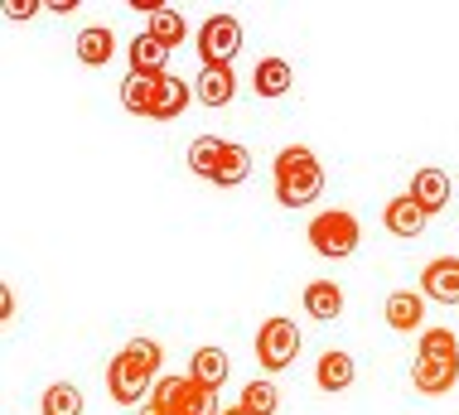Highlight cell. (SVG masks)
Segmentation results:
<instances>
[{"label": "cell", "instance_id": "obj_20", "mask_svg": "<svg viewBox=\"0 0 459 415\" xmlns=\"http://www.w3.org/2000/svg\"><path fill=\"white\" fill-rule=\"evenodd\" d=\"M155 87H160V78H145V73H126V82H121V107H126L131 117H145V121H151Z\"/></svg>", "mask_w": 459, "mask_h": 415}, {"label": "cell", "instance_id": "obj_11", "mask_svg": "<svg viewBox=\"0 0 459 415\" xmlns=\"http://www.w3.org/2000/svg\"><path fill=\"white\" fill-rule=\"evenodd\" d=\"M353 376H358L353 353H339V348L319 353V367H315V386H319V392H349Z\"/></svg>", "mask_w": 459, "mask_h": 415}, {"label": "cell", "instance_id": "obj_8", "mask_svg": "<svg viewBox=\"0 0 459 415\" xmlns=\"http://www.w3.org/2000/svg\"><path fill=\"white\" fill-rule=\"evenodd\" d=\"M411 382H416V392H426V396H445L459 382V358H416Z\"/></svg>", "mask_w": 459, "mask_h": 415}, {"label": "cell", "instance_id": "obj_19", "mask_svg": "<svg viewBox=\"0 0 459 415\" xmlns=\"http://www.w3.org/2000/svg\"><path fill=\"white\" fill-rule=\"evenodd\" d=\"M247 174H252V155H247V145L228 141V145H222V160H218L213 184H218V188H238V184H247Z\"/></svg>", "mask_w": 459, "mask_h": 415}, {"label": "cell", "instance_id": "obj_21", "mask_svg": "<svg viewBox=\"0 0 459 415\" xmlns=\"http://www.w3.org/2000/svg\"><path fill=\"white\" fill-rule=\"evenodd\" d=\"M145 34H151V39H160V44L169 48V54H175V48L184 44V15H179L175 5H160L155 15L145 20Z\"/></svg>", "mask_w": 459, "mask_h": 415}, {"label": "cell", "instance_id": "obj_1", "mask_svg": "<svg viewBox=\"0 0 459 415\" xmlns=\"http://www.w3.org/2000/svg\"><path fill=\"white\" fill-rule=\"evenodd\" d=\"M271 174H276V203H285V208H305L325 194V165L305 145H285L271 160Z\"/></svg>", "mask_w": 459, "mask_h": 415}, {"label": "cell", "instance_id": "obj_7", "mask_svg": "<svg viewBox=\"0 0 459 415\" xmlns=\"http://www.w3.org/2000/svg\"><path fill=\"white\" fill-rule=\"evenodd\" d=\"M420 295L436 305H459V256H436L420 271Z\"/></svg>", "mask_w": 459, "mask_h": 415}, {"label": "cell", "instance_id": "obj_22", "mask_svg": "<svg viewBox=\"0 0 459 415\" xmlns=\"http://www.w3.org/2000/svg\"><path fill=\"white\" fill-rule=\"evenodd\" d=\"M238 406H242V411H252V415H276V411H281V392H276V382H266V376L247 382Z\"/></svg>", "mask_w": 459, "mask_h": 415}, {"label": "cell", "instance_id": "obj_18", "mask_svg": "<svg viewBox=\"0 0 459 415\" xmlns=\"http://www.w3.org/2000/svg\"><path fill=\"white\" fill-rule=\"evenodd\" d=\"M290 82H295V73H290V63H285V58H262V63H256V73H252L256 97H285V92H290Z\"/></svg>", "mask_w": 459, "mask_h": 415}, {"label": "cell", "instance_id": "obj_27", "mask_svg": "<svg viewBox=\"0 0 459 415\" xmlns=\"http://www.w3.org/2000/svg\"><path fill=\"white\" fill-rule=\"evenodd\" d=\"M184 392H189V376H160L155 392L145 396V401H151V406H160V411H179Z\"/></svg>", "mask_w": 459, "mask_h": 415}, {"label": "cell", "instance_id": "obj_16", "mask_svg": "<svg viewBox=\"0 0 459 415\" xmlns=\"http://www.w3.org/2000/svg\"><path fill=\"white\" fill-rule=\"evenodd\" d=\"M73 48H78V58L88 63V68H107L111 54H117V39H111L107 24H88V30L78 34V44H73Z\"/></svg>", "mask_w": 459, "mask_h": 415}, {"label": "cell", "instance_id": "obj_5", "mask_svg": "<svg viewBox=\"0 0 459 415\" xmlns=\"http://www.w3.org/2000/svg\"><path fill=\"white\" fill-rule=\"evenodd\" d=\"M198 58L204 63H232L242 54V20L238 15H208L198 24Z\"/></svg>", "mask_w": 459, "mask_h": 415}, {"label": "cell", "instance_id": "obj_17", "mask_svg": "<svg viewBox=\"0 0 459 415\" xmlns=\"http://www.w3.org/2000/svg\"><path fill=\"white\" fill-rule=\"evenodd\" d=\"M165 63H169V48L160 39H151V34H135V39H131V73L165 78Z\"/></svg>", "mask_w": 459, "mask_h": 415}, {"label": "cell", "instance_id": "obj_6", "mask_svg": "<svg viewBox=\"0 0 459 415\" xmlns=\"http://www.w3.org/2000/svg\"><path fill=\"white\" fill-rule=\"evenodd\" d=\"M194 97L204 107H228L232 97H238V73H232V63H204L194 78Z\"/></svg>", "mask_w": 459, "mask_h": 415}, {"label": "cell", "instance_id": "obj_33", "mask_svg": "<svg viewBox=\"0 0 459 415\" xmlns=\"http://www.w3.org/2000/svg\"><path fill=\"white\" fill-rule=\"evenodd\" d=\"M222 415H252V411H242V406H232V411H222Z\"/></svg>", "mask_w": 459, "mask_h": 415}, {"label": "cell", "instance_id": "obj_28", "mask_svg": "<svg viewBox=\"0 0 459 415\" xmlns=\"http://www.w3.org/2000/svg\"><path fill=\"white\" fill-rule=\"evenodd\" d=\"M126 353H131V358H141V362H151L155 372H160V362H165V348H160L155 338H131Z\"/></svg>", "mask_w": 459, "mask_h": 415}, {"label": "cell", "instance_id": "obj_24", "mask_svg": "<svg viewBox=\"0 0 459 415\" xmlns=\"http://www.w3.org/2000/svg\"><path fill=\"white\" fill-rule=\"evenodd\" d=\"M222 145H228V141H218V135H198V141L189 145V169L204 174V179H213L218 160H222Z\"/></svg>", "mask_w": 459, "mask_h": 415}, {"label": "cell", "instance_id": "obj_14", "mask_svg": "<svg viewBox=\"0 0 459 415\" xmlns=\"http://www.w3.org/2000/svg\"><path fill=\"white\" fill-rule=\"evenodd\" d=\"M305 314H309V319H319V324L339 319V314H343L339 281H309V285H305Z\"/></svg>", "mask_w": 459, "mask_h": 415}, {"label": "cell", "instance_id": "obj_13", "mask_svg": "<svg viewBox=\"0 0 459 415\" xmlns=\"http://www.w3.org/2000/svg\"><path fill=\"white\" fill-rule=\"evenodd\" d=\"M406 194H411L416 203L426 208V218H430V212H440L445 203H450V174L436 169V165H430V169H416V179H411V188H406Z\"/></svg>", "mask_w": 459, "mask_h": 415}, {"label": "cell", "instance_id": "obj_4", "mask_svg": "<svg viewBox=\"0 0 459 415\" xmlns=\"http://www.w3.org/2000/svg\"><path fill=\"white\" fill-rule=\"evenodd\" d=\"M295 353H300V329H295V319H285V314L266 319L262 333H256V362H262L266 372H285L295 362Z\"/></svg>", "mask_w": 459, "mask_h": 415}, {"label": "cell", "instance_id": "obj_30", "mask_svg": "<svg viewBox=\"0 0 459 415\" xmlns=\"http://www.w3.org/2000/svg\"><path fill=\"white\" fill-rule=\"evenodd\" d=\"M0 319H15V295H10V285H0Z\"/></svg>", "mask_w": 459, "mask_h": 415}, {"label": "cell", "instance_id": "obj_15", "mask_svg": "<svg viewBox=\"0 0 459 415\" xmlns=\"http://www.w3.org/2000/svg\"><path fill=\"white\" fill-rule=\"evenodd\" d=\"M228 372H232V362H228L222 348H198L194 362H189V376L198 386H208V392H218V386L228 382Z\"/></svg>", "mask_w": 459, "mask_h": 415}, {"label": "cell", "instance_id": "obj_9", "mask_svg": "<svg viewBox=\"0 0 459 415\" xmlns=\"http://www.w3.org/2000/svg\"><path fill=\"white\" fill-rule=\"evenodd\" d=\"M387 329H396V333H416L420 324H426V295L420 290H392L387 295Z\"/></svg>", "mask_w": 459, "mask_h": 415}, {"label": "cell", "instance_id": "obj_12", "mask_svg": "<svg viewBox=\"0 0 459 415\" xmlns=\"http://www.w3.org/2000/svg\"><path fill=\"white\" fill-rule=\"evenodd\" d=\"M189 97H194V87L175 78V73H165L155 87V102H151V121H179L184 117V107H189Z\"/></svg>", "mask_w": 459, "mask_h": 415}, {"label": "cell", "instance_id": "obj_2", "mask_svg": "<svg viewBox=\"0 0 459 415\" xmlns=\"http://www.w3.org/2000/svg\"><path fill=\"white\" fill-rule=\"evenodd\" d=\"M309 246L319 251V256H329V261H343V256H353L358 242H363V228H358V218L353 212H343V208H329V212H319V218H309Z\"/></svg>", "mask_w": 459, "mask_h": 415}, {"label": "cell", "instance_id": "obj_26", "mask_svg": "<svg viewBox=\"0 0 459 415\" xmlns=\"http://www.w3.org/2000/svg\"><path fill=\"white\" fill-rule=\"evenodd\" d=\"M175 415H222V411H218V392H208V386H198L194 376H189V392H184V401H179Z\"/></svg>", "mask_w": 459, "mask_h": 415}, {"label": "cell", "instance_id": "obj_10", "mask_svg": "<svg viewBox=\"0 0 459 415\" xmlns=\"http://www.w3.org/2000/svg\"><path fill=\"white\" fill-rule=\"evenodd\" d=\"M382 228H387L392 237H420L426 232V208H420L411 194H402V198H392V203L382 208Z\"/></svg>", "mask_w": 459, "mask_h": 415}, {"label": "cell", "instance_id": "obj_31", "mask_svg": "<svg viewBox=\"0 0 459 415\" xmlns=\"http://www.w3.org/2000/svg\"><path fill=\"white\" fill-rule=\"evenodd\" d=\"M48 10H58V15H68V10H78V0H44Z\"/></svg>", "mask_w": 459, "mask_h": 415}, {"label": "cell", "instance_id": "obj_32", "mask_svg": "<svg viewBox=\"0 0 459 415\" xmlns=\"http://www.w3.org/2000/svg\"><path fill=\"white\" fill-rule=\"evenodd\" d=\"M135 415H175V411H160V406H151V401H145V406L135 411Z\"/></svg>", "mask_w": 459, "mask_h": 415}, {"label": "cell", "instance_id": "obj_25", "mask_svg": "<svg viewBox=\"0 0 459 415\" xmlns=\"http://www.w3.org/2000/svg\"><path fill=\"white\" fill-rule=\"evenodd\" d=\"M420 358H459V338L455 329H420Z\"/></svg>", "mask_w": 459, "mask_h": 415}, {"label": "cell", "instance_id": "obj_3", "mask_svg": "<svg viewBox=\"0 0 459 415\" xmlns=\"http://www.w3.org/2000/svg\"><path fill=\"white\" fill-rule=\"evenodd\" d=\"M155 382H160V372L151 367V362L131 358L126 348L107 362V392H111L117 406H141V396L155 392Z\"/></svg>", "mask_w": 459, "mask_h": 415}, {"label": "cell", "instance_id": "obj_29", "mask_svg": "<svg viewBox=\"0 0 459 415\" xmlns=\"http://www.w3.org/2000/svg\"><path fill=\"white\" fill-rule=\"evenodd\" d=\"M39 5L44 0H5V15L10 20H30V15H39Z\"/></svg>", "mask_w": 459, "mask_h": 415}, {"label": "cell", "instance_id": "obj_23", "mask_svg": "<svg viewBox=\"0 0 459 415\" xmlns=\"http://www.w3.org/2000/svg\"><path fill=\"white\" fill-rule=\"evenodd\" d=\"M39 415H82V392L73 382H54L39 401Z\"/></svg>", "mask_w": 459, "mask_h": 415}]
</instances>
